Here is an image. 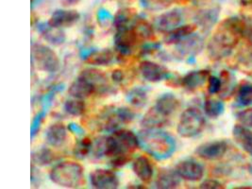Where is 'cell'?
<instances>
[{
  "mask_svg": "<svg viewBox=\"0 0 252 189\" xmlns=\"http://www.w3.org/2000/svg\"><path fill=\"white\" fill-rule=\"evenodd\" d=\"M246 31V23L238 17L223 20L208 43L207 51L210 59L220 61L228 57L244 38Z\"/></svg>",
  "mask_w": 252,
  "mask_h": 189,
  "instance_id": "1",
  "label": "cell"
},
{
  "mask_svg": "<svg viewBox=\"0 0 252 189\" xmlns=\"http://www.w3.org/2000/svg\"><path fill=\"white\" fill-rule=\"evenodd\" d=\"M140 147L158 160H165L172 156L176 142L172 136L159 129H146L138 135Z\"/></svg>",
  "mask_w": 252,
  "mask_h": 189,
  "instance_id": "2",
  "label": "cell"
},
{
  "mask_svg": "<svg viewBox=\"0 0 252 189\" xmlns=\"http://www.w3.org/2000/svg\"><path fill=\"white\" fill-rule=\"evenodd\" d=\"M139 146V138L131 130H115L105 139V155L112 159L131 156Z\"/></svg>",
  "mask_w": 252,
  "mask_h": 189,
  "instance_id": "3",
  "label": "cell"
},
{
  "mask_svg": "<svg viewBox=\"0 0 252 189\" xmlns=\"http://www.w3.org/2000/svg\"><path fill=\"white\" fill-rule=\"evenodd\" d=\"M83 167L73 161L61 162L49 172L50 180L59 187L65 189L79 188L83 180Z\"/></svg>",
  "mask_w": 252,
  "mask_h": 189,
  "instance_id": "4",
  "label": "cell"
},
{
  "mask_svg": "<svg viewBox=\"0 0 252 189\" xmlns=\"http://www.w3.org/2000/svg\"><path fill=\"white\" fill-rule=\"evenodd\" d=\"M205 118L201 111L195 107H189L182 114L178 123L177 131L184 138H192L204 130Z\"/></svg>",
  "mask_w": 252,
  "mask_h": 189,
  "instance_id": "5",
  "label": "cell"
},
{
  "mask_svg": "<svg viewBox=\"0 0 252 189\" xmlns=\"http://www.w3.org/2000/svg\"><path fill=\"white\" fill-rule=\"evenodd\" d=\"M32 61L40 70L55 73L60 68V60L53 49L46 45L34 43L32 46Z\"/></svg>",
  "mask_w": 252,
  "mask_h": 189,
  "instance_id": "6",
  "label": "cell"
},
{
  "mask_svg": "<svg viewBox=\"0 0 252 189\" xmlns=\"http://www.w3.org/2000/svg\"><path fill=\"white\" fill-rule=\"evenodd\" d=\"M100 118L104 130H112L117 129L120 125L130 123L135 118V114L126 107H112L106 109Z\"/></svg>",
  "mask_w": 252,
  "mask_h": 189,
  "instance_id": "7",
  "label": "cell"
},
{
  "mask_svg": "<svg viewBox=\"0 0 252 189\" xmlns=\"http://www.w3.org/2000/svg\"><path fill=\"white\" fill-rule=\"evenodd\" d=\"M204 43L198 35L188 36L175 44V54L181 58H194L203 49Z\"/></svg>",
  "mask_w": 252,
  "mask_h": 189,
  "instance_id": "8",
  "label": "cell"
},
{
  "mask_svg": "<svg viewBox=\"0 0 252 189\" xmlns=\"http://www.w3.org/2000/svg\"><path fill=\"white\" fill-rule=\"evenodd\" d=\"M229 150V145L226 141L217 140V141L207 142L199 145L196 150L195 154L207 161H216L221 159Z\"/></svg>",
  "mask_w": 252,
  "mask_h": 189,
  "instance_id": "9",
  "label": "cell"
},
{
  "mask_svg": "<svg viewBox=\"0 0 252 189\" xmlns=\"http://www.w3.org/2000/svg\"><path fill=\"white\" fill-rule=\"evenodd\" d=\"M80 76L92 84L95 90V94H107L114 92V89L109 83L107 76L102 71L89 68L81 71Z\"/></svg>",
  "mask_w": 252,
  "mask_h": 189,
  "instance_id": "10",
  "label": "cell"
},
{
  "mask_svg": "<svg viewBox=\"0 0 252 189\" xmlns=\"http://www.w3.org/2000/svg\"><path fill=\"white\" fill-rule=\"evenodd\" d=\"M139 38L132 27L118 30L115 37V47L122 55H128L137 45Z\"/></svg>",
  "mask_w": 252,
  "mask_h": 189,
  "instance_id": "11",
  "label": "cell"
},
{
  "mask_svg": "<svg viewBox=\"0 0 252 189\" xmlns=\"http://www.w3.org/2000/svg\"><path fill=\"white\" fill-rule=\"evenodd\" d=\"M139 71L144 79L150 83H159L170 76L169 70L157 63L144 61L139 65Z\"/></svg>",
  "mask_w": 252,
  "mask_h": 189,
  "instance_id": "12",
  "label": "cell"
},
{
  "mask_svg": "<svg viewBox=\"0 0 252 189\" xmlns=\"http://www.w3.org/2000/svg\"><path fill=\"white\" fill-rule=\"evenodd\" d=\"M93 188L97 189H115L119 187V179L114 171L108 169H95L90 174Z\"/></svg>",
  "mask_w": 252,
  "mask_h": 189,
  "instance_id": "13",
  "label": "cell"
},
{
  "mask_svg": "<svg viewBox=\"0 0 252 189\" xmlns=\"http://www.w3.org/2000/svg\"><path fill=\"white\" fill-rule=\"evenodd\" d=\"M179 176L188 182H198L204 176L203 166L194 160H184L176 165Z\"/></svg>",
  "mask_w": 252,
  "mask_h": 189,
  "instance_id": "14",
  "label": "cell"
},
{
  "mask_svg": "<svg viewBox=\"0 0 252 189\" xmlns=\"http://www.w3.org/2000/svg\"><path fill=\"white\" fill-rule=\"evenodd\" d=\"M183 22L182 13L174 10L170 12H165L159 16L155 22V28L157 31L162 33H167L178 28Z\"/></svg>",
  "mask_w": 252,
  "mask_h": 189,
  "instance_id": "15",
  "label": "cell"
},
{
  "mask_svg": "<svg viewBox=\"0 0 252 189\" xmlns=\"http://www.w3.org/2000/svg\"><path fill=\"white\" fill-rule=\"evenodd\" d=\"M37 31L46 41L54 46L62 45L65 41L64 32L61 28L54 27L49 23L39 24L37 26Z\"/></svg>",
  "mask_w": 252,
  "mask_h": 189,
  "instance_id": "16",
  "label": "cell"
},
{
  "mask_svg": "<svg viewBox=\"0 0 252 189\" xmlns=\"http://www.w3.org/2000/svg\"><path fill=\"white\" fill-rule=\"evenodd\" d=\"M46 139L47 144L51 147L60 148L67 139V129L63 123H54L52 124L46 133Z\"/></svg>",
  "mask_w": 252,
  "mask_h": 189,
  "instance_id": "17",
  "label": "cell"
},
{
  "mask_svg": "<svg viewBox=\"0 0 252 189\" xmlns=\"http://www.w3.org/2000/svg\"><path fill=\"white\" fill-rule=\"evenodd\" d=\"M80 17V13L76 11L59 10L51 15L48 23L61 29L68 28L77 23Z\"/></svg>",
  "mask_w": 252,
  "mask_h": 189,
  "instance_id": "18",
  "label": "cell"
},
{
  "mask_svg": "<svg viewBox=\"0 0 252 189\" xmlns=\"http://www.w3.org/2000/svg\"><path fill=\"white\" fill-rule=\"evenodd\" d=\"M232 137L244 152L252 154V130L250 128L236 124L232 129Z\"/></svg>",
  "mask_w": 252,
  "mask_h": 189,
  "instance_id": "19",
  "label": "cell"
},
{
  "mask_svg": "<svg viewBox=\"0 0 252 189\" xmlns=\"http://www.w3.org/2000/svg\"><path fill=\"white\" fill-rule=\"evenodd\" d=\"M68 92L72 97L80 99L87 98L92 94H95V90L93 87L92 84L80 75L77 80L71 83Z\"/></svg>",
  "mask_w": 252,
  "mask_h": 189,
  "instance_id": "20",
  "label": "cell"
},
{
  "mask_svg": "<svg viewBox=\"0 0 252 189\" xmlns=\"http://www.w3.org/2000/svg\"><path fill=\"white\" fill-rule=\"evenodd\" d=\"M210 76L211 75L209 70L191 71L181 80V84L184 88L193 91L200 88L204 83L208 82Z\"/></svg>",
  "mask_w": 252,
  "mask_h": 189,
  "instance_id": "21",
  "label": "cell"
},
{
  "mask_svg": "<svg viewBox=\"0 0 252 189\" xmlns=\"http://www.w3.org/2000/svg\"><path fill=\"white\" fill-rule=\"evenodd\" d=\"M132 169L135 175L143 183H149L154 174L153 166L149 158L146 156H139L132 163Z\"/></svg>",
  "mask_w": 252,
  "mask_h": 189,
  "instance_id": "22",
  "label": "cell"
},
{
  "mask_svg": "<svg viewBox=\"0 0 252 189\" xmlns=\"http://www.w3.org/2000/svg\"><path fill=\"white\" fill-rule=\"evenodd\" d=\"M169 118L159 112L156 107L150 108L141 120V124L146 129H160L168 123Z\"/></svg>",
  "mask_w": 252,
  "mask_h": 189,
  "instance_id": "23",
  "label": "cell"
},
{
  "mask_svg": "<svg viewBox=\"0 0 252 189\" xmlns=\"http://www.w3.org/2000/svg\"><path fill=\"white\" fill-rule=\"evenodd\" d=\"M181 179L176 170L162 169L156 178L155 186L157 189H177L181 185Z\"/></svg>",
  "mask_w": 252,
  "mask_h": 189,
  "instance_id": "24",
  "label": "cell"
},
{
  "mask_svg": "<svg viewBox=\"0 0 252 189\" xmlns=\"http://www.w3.org/2000/svg\"><path fill=\"white\" fill-rule=\"evenodd\" d=\"M155 107L162 115L169 118L179 109L180 100L176 95L170 93L161 94L157 99Z\"/></svg>",
  "mask_w": 252,
  "mask_h": 189,
  "instance_id": "25",
  "label": "cell"
},
{
  "mask_svg": "<svg viewBox=\"0 0 252 189\" xmlns=\"http://www.w3.org/2000/svg\"><path fill=\"white\" fill-rule=\"evenodd\" d=\"M115 60V53L110 49L93 51L86 56L85 62L92 65L106 66L110 65Z\"/></svg>",
  "mask_w": 252,
  "mask_h": 189,
  "instance_id": "26",
  "label": "cell"
},
{
  "mask_svg": "<svg viewBox=\"0 0 252 189\" xmlns=\"http://www.w3.org/2000/svg\"><path fill=\"white\" fill-rule=\"evenodd\" d=\"M221 79V90L219 92V96L222 99H229L230 96H232L234 93H236V84L234 81L233 75L227 70H223L220 74Z\"/></svg>",
  "mask_w": 252,
  "mask_h": 189,
  "instance_id": "27",
  "label": "cell"
},
{
  "mask_svg": "<svg viewBox=\"0 0 252 189\" xmlns=\"http://www.w3.org/2000/svg\"><path fill=\"white\" fill-rule=\"evenodd\" d=\"M196 30L195 25H184L179 26L175 30L165 33V41L168 44H176L188 36L192 35Z\"/></svg>",
  "mask_w": 252,
  "mask_h": 189,
  "instance_id": "28",
  "label": "cell"
},
{
  "mask_svg": "<svg viewBox=\"0 0 252 189\" xmlns=\"http://www.w3.org/2000/svg\"><path fill=\"white\" fill-rule=\"evenodd\" d=\"M218 17V10L209 9L199 12L196 16V24L202 29V31H210L217 22Z\"/></svg>",
  "mask_w": 252,
  "mask_h": 189,
  "instance_id": "29",
  "label": "cell"
},
{
  "mask_svg": "<svg viewBox=\"0 0 252 189\" xmlns=\"http://www.w3.org/2000/svg\"><path fill=\"white\" fill-rule=\"evenodd\" d=\"M148 92L145 88L142 87H135L131 90H129L126 94V100L132 105V106L142 108L146 106L148 103Z\"/></svg>",
  "mask_w": 252,
  "mask_h": 189,
  "instance_id": "30",
  "label": "cell"
},
{
  "mask_svg": "<svg viewBox=\"0 0 252 189\" xmlns=\"http://www.w3.org/2000/svg\"><path fill=\"white\" fill-rule=\"evenodd\" d=\"M132 29L134 30L140 41L150 40L154 37V28L143 18H137L132 25Z\"/></svg>",
  "mask_w": 252,
  "mask_h": 189,
  "instance_id": "31",
  "label": "cell"
},
{
  "mask_svg": "<svg viewBox=\"0 0 252 189\" xmlns=\"http://www.w3.org/2000/svg\"><path fill=\"white\" fill-rule=\"evenodd\" d=\"M204 112L209 118H219L224 112V104L220 99L208 96L204 102Z\"/></svg>",
  "mask_w": 252,
  "mask_h": 189,
  "instance_id": "32",
  "label": "cell"
},
{
  "mask_svg": "<svg viewBox=\"0 0 252 189\" xmlns=\"http://www.w3.org/2000/svg\"><path fill=\"white\" fill-rule=\"evenodd\" d=\"M137 19L135 13L129 10H122L115 15V25L116 30H123L132 27L135 20Z\"/></svg>",
  "mask_w": 252,
  "mask_h": 189,
  "instance_id": "33",
  "label": "cell"
},
{
  "mask_svg": "<svg viewBox=\"0 0 252 189\" xmlns=\"http://www.w3.org/2000/svg\"><path fill=\"white\" fill-rule=\"evenodd\" d=\"M236 96L238 102L244 106L252 105V84L243 81L236 89Z\"/></svg>",
  "mask_w": 252,
  "mask_h": 189,
  "instance_id": "34",
  "label": "cell"
},
{
  "mask_svg": "<svg viewBox=\"0 0 252 189\" xmlns=\"http://www.w3.org/2000/svg\"><path fill=\"white\" fill-rule=\"evenodd\" d=\"M55 160V154L54 153L46 148L40 149L32 154V163L37 165L45 166L50 165Z\"/></svg>",
  "mask_w": 252,
  "mask_h": 189,
  "instance_id": "35",
  "label": "cell"
},
{
  "mask_svg": "<svg viewBox=\"0 0 252 189\" xmlns=\"http://www.w3.org/2000/svg\"><path fill=\"white\" fill-rule=\"evenodd\" d=\"M64 110L70 116L80 117L85 113L86 105H85L83 99L73 97V98L67 99L65 101Z\"/></svg>",
  "mask_w": 252,
  "mask_h": 189,
  "instance_id": "36",
  "label": "cell"
},
{
  "mask_svg": "<svg viewBox=\"0 0 252 189\" xmlns=\"http://www.w3.org/2000/svg\"><path fill=\"white\" fill-rule=\"evenodd\" d=\"M93 142L90 138L85 137L78 142L74 148V154L78 158L83 159L92 152Z\"/></svg>",
  "mask_w": 252,
  "mask_h": 189,
  "instance_id": "37",
  "label": "cell"
},
{
  "mask_svg": "<svg viewBox=\"0 0 252 189\" xmlns=\"http://www.w3.org/2000/svg\"><path fill=\"white\" fill-rule=\"evenodd\" d=\"M237 120L241 125L252 128V107L239 112L237 114Z\"/></svg>",
  "mask_w": 252,
  "mask_h": 189,
  "instance_id": "38",
  "label": "cell"
},
{
  "mask_svg": "<svg viewBox=\"0 0 252 189\" xmlns=\"http://www.w3.org/2000/svg\"><path fill=\"white\" fill-rule=\"evenodd\" d=\"M208 92L209 94H219L221 90V79L220 77H216V76H210L208 79Z\"/></svg>",
  "mask_w": 252,
  "mask_h": 189,
  "instance_id": "39",
  "label": "cell"
},
{
  "mask_svg": "<svg viewBox=\"0 0 252 189\" xmlns=\"http://www.w3.org/2000/svg\"><path fill=\"white\" fill-rule=\"evenodd\" d=\"M199 189H225L224 185L214 179H208L204 182H202L199 186Z\"/></svg>",
  "mask_w": 252,
  "mask_h": 189,
  "instance_id": "40",
  "label": "cell"
},
{
  "mask_svg": "<svg viewBox=\"0 0 252 189\" xmlns=\"http://www.w3.org/2000/svg\"><path fill=\"white\" fill-rule=\"evenodd\" d=\"M45 116H46V113L45 112H41V113H39L35 117L33 123H32V137H34L35 134L38 132L39 128H40V125L42 123V120L44 119Z\"/></svg>",
  "mask_w": 252,
  "mask_h": 189,
  "instance_id": "41",
  "label": "cell"
},
{
  "mask_svg": "<svg viewBox=\"0 0 252 189\" xmlns=\"http://www.w3.org/2000/svg\"><path fill=\"white\" fill-rule=\"evenodd\" d=\"M112 80L116 83H121L125 80V73L120 69H115L112 73Z\"/></svg>",
  "mask_w": 252,
  "mask_h": 189,
  "instance_id": "42",
  "label": "cell"
},
{
  "mask_svg": "<svg viewBox=\"0 0 252 189\" xmlns=\"http://www.w3.org/2000/svg\"><path fill=\"white\" fill-rule=\"evenodd\" d=\"M243 39L246 40V47L252 51V30L247 29Z\"/></svg>",
  "mask_w": 252,
  "mask_h": 189,
  "instance_id": "43",
  "label": "cell"
},
{
  "mask_svg": "<svg viewBox=\"0 0 252 189\" xmlns=\"http://www.w3.org/2000/svg\"><path fill=\"white\" fill-rule=\"evenodd\" d=\"M69 130H71V131H76L75 133H78V134H80L81 135L82 133H83V130H82V128L80 127L79 125H77V124H70L68 126Z\"/></svg>",
  "mask_w": 252,
  "mask_h": 189,
  "instance_id": "44",
  "label": "cell"
},
{
  "mask_svg": "<svg viewBox=\"0 0 252 189\" xmlns=\"http://www.w3.org/2000/svg\"><path fill=\"white\" fill-rule=\"evenodd\" d=\"M79 0H68V2L70 3H75V2H78Z\"/></svg>",
  "mask_w": 252,
  "mask_h": 189,
  "instance_id": "45",
  "label": "cell"
},
{
  "mask_svg": "<svg viewBox=\"0 0 252 189\" xmlns=\"http://www.w3.org/2000/svg\"></svg>",
  "mask_w": 252,
  "mask_h": 189,
  "instance_id": "46",
  "label": "cell"
}]
</instances>
